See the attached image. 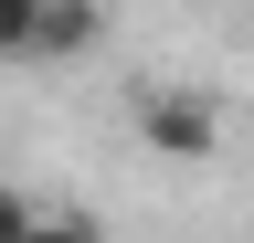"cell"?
I'll use <instances>...</instances> for the list:
<instances>
[{
	"label": "cell",
	"mask_w": 254,
	"mask_h": 243,
	"mask_svg": "<svg viewBox=\"0 0 254 243\" xmlns=\"http://www.w3.org/2000/svg\"><path fill=\"white\" fill-rule=\"evenodd\" d=\"M138 138L159 148V159H212L222 148V96H201V85H148L138 96Z\"/></svg>",
	"instance_id": "6da1fadb"
},
{
	"label": "cell",
	"mask_w": 254,
	"mask_h": 243,
	"mask_svg": "<svg viewBox=\"0 0 254 243\" xmlns=\"http://www.w3.org/2000/svg\"><path fill=\"white\" fill-rule=\"evenodd\" d=\"M95 32H106V11H95V0H43V21H32V53H43V64H64V53H85Z\"/></svg>",
	"instance_id": "7a4b0ae2"
},
{
	"label": "cell",
	"mask_w": 254,
	"mask_h": 243,
	"mask_svg": "<svg viewBox=\"0 0 254 243\" xmlns=\"http://www.w3.org/2000/svg\"><path fill=\"white\" fill-rule=\"evenodd\" d=\"M32 243H106V222H95V211H43Z\"/></svg>",
	"instance_id": "3957f363"
},
{
	"label": "cell",
	"mask_w": 254,
	"mask_h": 243,
	"mask_svg": "<svg viewBox=\"0 0 254 243\" xmlns=\"http://www.w3.org/2000/svg\"><path fill=\"white\" fill-rule=\"evenodd\" d=\"M32 21H43V0H0V53H32Z\"/></svg>",
	"instance_id": "277c9868"
},
{
	"label": "cell",
	"mask_w": 254,
	"mask_h": 243,
	"mask_svg": "<svg viewBox=\"0 0 254 243\" xmlns=\"http://www.w3.org/2000/svg\"><path fill=\"white\" fill-rule=\"evenodd\" d=\"M32 222H43V211H32V201L11 191V180H0V243H32Z\"/></svg>",
	"instance_id": "5b68a950"
}]
</instances>
